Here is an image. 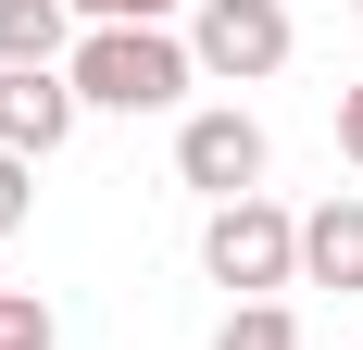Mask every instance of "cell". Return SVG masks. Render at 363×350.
<instances>
[{
  "mask_svg": "<svg viewBox=\"0 0 363 350\" xmlns=\"http://www.w3.org/2000/svg\"><path fill=\"white\" fill-rule=\"evenodd\" d=\"M63 63H75L63 0H0V75H63Z\"/></svg>",
  "mask_w": 363,
  "mask_h": 350,
  "instance_id": "8992f818",
  "label": "cell"
},
{
  "mask_svg": "<svg viewBox=\"0 0 363 350\" xmlns=\"http://www.w3.org/2000/svg\"><path fill=\"white\" fill-rule=\"evenodd\" d=\"M26 213H38V163H13V150H0V238H13Z\"/></svg>",
  "mask_w": 363,
  "mask_h": 350,
  "instance_id": "8fae6325",
  "label": "cell"
},
{
  "mask_svg": "<svg viewBox=\"0 0 363 350\" xmlns=\"http://www.w3.org/2000/svg\"><path fill=\"white\" fill-rule=\"evenodd\" d=\"M63 75H75L88 113H176L201 63H188V38H163V26H88Z\"/></svg>",
  "mask_w": 363,
  "mask_h": 350,
  "instance_id": "6da1fadb",
  "label": "cell"
},
{
  "mask_svg": "<svg viewBox=\"0 0 363 350\" xmlns=\"http://www.w3.org/2000/svg\"><path fill=\"white\" fill-rule=\"evenodd\" d=\"M188 63H201V75H225V88H263V75L289 63V0H201Z\"/></svg>",
  "mask_w": 363,
  "mask_h": 350,
  "instance_id": "3957f363",
  "label": "cell"
},
{
  "mask_svg": "<svg viewBox=\"0 0 363 350\" xmlns=\"http://www.w3.org/2000/svg\"><path fill=\"white\" fill-rule=\"evenodd\" d=\"M213 350H301V313H289V300H238Z\"/></svg>",
  "mask_w": 363,
  "mask_h": 350,
  "instance_id": "ba28073f",
  "label": "cell"
},
{
  "mask_svg": "<svg viewBox=\"0 0 363 350\" xmlns=\"http://www.w3.org/2000/svg\"><path fill=\"white\" fill-rule=\"evenodd\" d=\"M75 75H0V150H13V163H50V150L75 138Z\"/></svg>",
  "mask_w": 363,
  "mask_h": 350,
  "instance_id": "5b68a950",
  "label": "cell"
},
{
  "mask_svg": "<svg viewBox=\"0 0 363 350\" xmlns=\"http://www.w3.org/2000/svg\"><path fill=\"white\" fill-rule=\"evenodd\" d=\"M176 175L201 188V201H263V125L238 101L188 113V125H176Z\"/></svg>",
  "mask_w": 363,
  "mask_h": 350,
  "instance_id": "277c9868",
  "label": "cell"
},
{
  "mask_svg": "<svg viewBox=\"0 0 363 350\" xmlns=\"http://www.w3.org/2000/svg\"><path fill=\"white\" fill-rule=\"evenodd\" d=\"M301 288H363V201L301 213Z\"/></svg>",
  "mask_w": 363,
  "mask_h": 350,
  "instance_id": "52a82bcc",
  "label": "cell"
},
{
  "mask_svg": "<svg viewBox=\"0 0 363 350\" xmlns=\"http://www.w3.org/2000/svg\"><path fill=\"white\" fill-rule=\"evenodd\" d=\"M201 276L238 288V300H276V288L301 276V213H276V201H213V225H201Z\"/></svg>",
  "mask_w": 363,
  "mask_h": 350,
  "instance_id": "7a4b0ae2",
  "label": "cell"
},
{
  "mask_svg": "<svg viewBox=\"0 0 363 350\" xmlns=\"http://www.w3.org/2000/svg\"><path fill=\"white\" fill-rule=\"evenodd\" d=\"M75 26H163V13H176V0H63Z\"/></svg>",
  "mask_w": 363,
  "mask_h": 350,
  "instance_id": "30bf717a",
  "label": "cell"
},
{
  "mask_svg": "<svg viewBox=\"0 0 363 350\" xmlns=\"http://www.w3.org/2000/svg\"><path fill=\"white\" fill-rule=\"evenodd\" d=\"M0 350H63V338H50V300H38V288H0Z\"/></svg>",
  "mask_w": 363,
  "mask_h": 350,
  "instance_id": "9c48e42d",
  "label": "cell"
},
{
  "mask_svg": "<svg viewBox=\"0 0 363 350\" xmlns=\"http://www.w3.org/2000/svg\"><path fill=\"white\" fill-rule=\"evenodd\" d=\"M338 150H351V163H363V75H351V88H338Z\"/></svg>",
  "mask_w": 363,
  "mask_h": 350,
  "instance_id": "7c38bea8",
  "label": "cell"
},
{
  "mask_svg": "<svg viewBox=\"0 0 363 350\" xmlns=\"http://www.w3.org/2000/svg\"><path fill=\"white\" fill-rule=\"evenodd\" d=\"M351 13H363V0H351Z\"/></svg>",
  "mask_w": 363,
  "mask_h": 350,
  "instance_id": "4fadbf2b",
  "label": "cell"
}]
</instances>
